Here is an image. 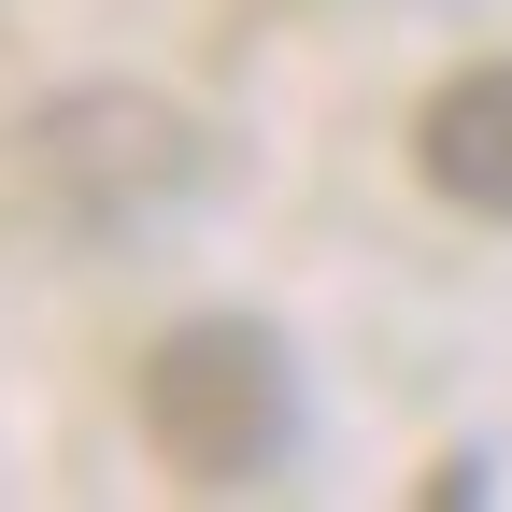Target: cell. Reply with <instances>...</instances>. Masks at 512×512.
<instances>
[{"instance_id":"cell-1","label":"cell","mask_w":512,"mask_h":512,"mask_svg":"<svg viewBox=\"0 0 512 512\" xmlns=\"http://www.w3.org/2000/svg\"><path fill=\"white\" fill-rule=\"evenodd\" d=\"M143 441H157L185 484H214V498L271 484V470L299 456V370H285V342L242 328V313L171 328V342L143 356Z\"/></svg>"},{"instance_id":"cell-2","label":"cell","mask_w":512,"mask_h":512,"mask_svg":"<svg viewBox=\"0 0 512 512\" xmlns=\"http://www.w3.org/2000/svg\"><path fill=\"white\" fill-rule=\"evenodd\" d=\"M29 157H43V200L72 214V228H114V214H143V200L185 185V128L157 100H72Z\"/></svg>"},{"instance_id":"cell-3","label":"cell","mask_w":512,"mask_h":512,"mask_svg":"<svg viewBox=\"0 0 512 512\" xmlns=\"http://www.w3.org/2000/svg\"><path fill=\"white\" fill-rule=\"evenodd\" d=\"M413 157H427V185L456 214H498L512 228V57H484V72H456V86L427 100Z\"/></svg>"}]
</instances>
